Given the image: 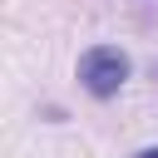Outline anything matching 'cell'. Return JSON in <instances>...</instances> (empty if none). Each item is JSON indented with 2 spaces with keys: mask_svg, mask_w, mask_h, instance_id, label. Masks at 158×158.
<instances>
[{
  "mask_svg": "<svg viewBox=\"0 0 158 158\" xmlns=\"http://www.w3.org/2000/svg\"><path fill=\"white\" fill-rule=\"evenodd\" d=\"M79 79H84V89H89V94L109 99V94H118V89H123V79H128V59H123L118 49L99 44V49H89V54L79 59Z\"/></svg>",
  "mask_w": 158,
  "mask_h": 158,
  "instance_id": "cell-1",
  "label": "cell"
},
{
  "mask_svg": "<svg viewBox=\"0 0 158 158\" xmlns=\"http://www.w3.org/2000/svg\"><path fill=\"white\" fill-rule=\"evenodd\" d=\"M138 158H158V148H143V153H138Z\"/></svg>",
  "mask_w": 158,
  "mask_h": 158,
  "instance_id": "cell-2",
  "label": "cell"
}]
</instances>
